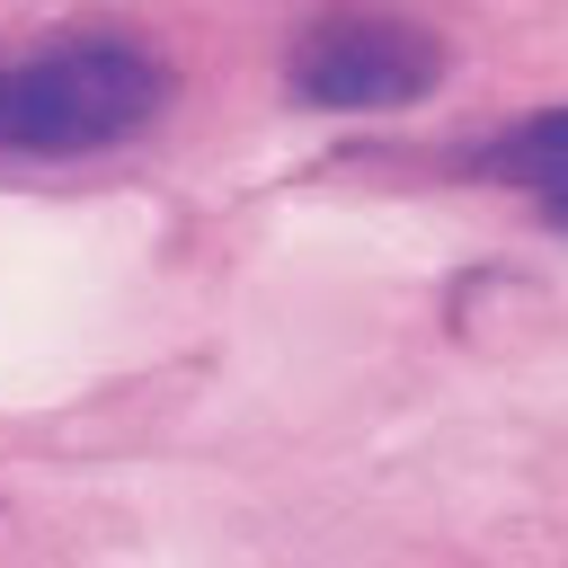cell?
I'll use <instances>...</instances> for the list:
<instances>
[{
	"mask_svg": "<svg viewBox=\"0 0 568 568\" xmlns=\"http://www.w3.org/2000/svg\"><path fill=\"white\" fill-rule=\"evenodd\" d=\"M169 89H178L169 53L124 27H89V36H53L36 53H9L0 62V160L115 151L169 106Z\"/></svg>",
	"mask_w": 568,
	"mask_h": 568,
	"instance_id": "obj_1",
	"label": "cell"
},
{
	"mask_svg": "<svg viewBox=\"0 0 568 568\" xmlns=\"http://www.w3.org/2000/svg\"><path fill=\"white\" fill-rule=\"evenodd\" d=\"M284 80H293L302 106H346V115L364 106V115H382V106H408V98H426L444 80V36L399 18V9L337 0V9H320L293 36Z\"/></svg>",
	"mask_w": 568,
	"mask_h": 568,
	"instance_id": "obj_2",
	"label": "cell"
},
{
	"mask_svg": "<svg viewBox=\"0 0 568 568\" xmlns=\"http://www.w3.org/2000/svg\"><path fill=\"white\" fill-rule=\"evenodd\" d=\"M470 178H497V186H524L550 222H568V106H541L506 133H488L470 151Z\"/></svg>",
	"mask_w": 568,
	"mask_h": 568,
	"instance_id": "obj_3",
	"label": "cell"
}]
</instances>
